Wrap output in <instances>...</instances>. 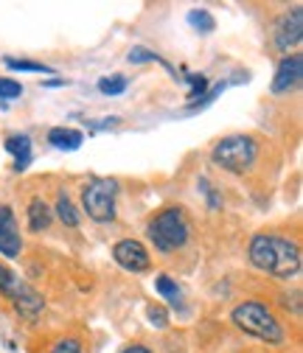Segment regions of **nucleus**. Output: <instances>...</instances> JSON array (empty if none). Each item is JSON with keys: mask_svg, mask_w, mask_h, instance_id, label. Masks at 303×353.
<instances>
[{"mask_svg": "<svg viewBox=\"0 0 303 353\" xmlns=\"http://www.w3.org/2000/svg\"><path fill=\"white\" fill-rule=\"evenodd\" d=\"M250 263L278 281H289L300 272V244L281 233H258L250 241Z\"/></svg>", "mask_w": 303, "mask_h": 353, "instance_id": "nucleus-1", "label": "nucleus"}, {"mask_svg": "<svg viewBox=\"0 0 303 353\" xmlns=\"http://www.w3.org/2000/svg\"><path fill=\"white\" fill-rule=\"evenodd\" d=\"M233 325L255 339L262 342H270V345H278L284 342V325L278 323V317L270 312V308L262 303V300H244L233 308L231 314Z\"/></svg>", "mask_w": 303, "mask_h": 353, "instance_id": "nucleus-2", "label": "nucleus"}, {"mask_svg": "<svg viewBox=\"0 0 303 353\" xmlns=\"http://www.w3.org/2000/svg\"><path fill=\"white\" fill-rule=\"evenodd\" d=\"M146 233H149L152 244L160 252H175L180 247H186V241L191 236V228H188V219L180 208H166L149 222Z\"/></svg>", "mask_w": 303, "mask_h": 353, "instance_id": "nucleus-3", "label": "nucleus"}, {"mask_svg": "<svg viewBox=\"0 0 303 353\" xmlns=\"http://www.w3.org/2000/svg\"><path fill=\"white\" fill-rule=\"evenodd\" d=\"M255 157H258V143L250 135H228V138H222L219 143H216L213 152H211V160L219 168L231 171V174L250 171Z\"/></svg>", "mask_w": 303, "mask_h": 353, "instance_id": "nucleus-4", "label": "nucleus"}, {"mask_svg": "<svg viewBox=\"0 0 303 353\" xmlns=\"http://www.w3.org/2000/svg\"><path fill=\"white\" fill-rule=\"evenodd\" d=\"M0 294H6L14 305V312L26 320H37L46 312V297H42L34 286H28L26 281H20L6 263H0Z\"/></svg>", "mask_w": 303, "mask_h": 353, "instance_id": "nucleus-5", "label": "nucleus"}, {"mask_svg": "<svg viewBox=\"0 0 303 353\" xmlns=\"http://www.w3.org/2000/svg\"><path fill=\"white\" fill-rule=\"evenodd\" d=\"M115 196H118V183L110 176H93L81 191V205L93 222L107 225L115 219Z\"/></svg>", "mask_w": 303, "mask_h": 353, "instance_id": "nucleus-6", "label": "nucleus"}, {"mask_svg": "<svg viewBox=\"0 0 303 353\" xmlns=\"http://www.w3.org/2000/svg\"><path fill=\"white\" fill-rule=\"evenodd\" d=\"M113 258H115V263H118L121 270L133 272V275H141V272H146V270L152 267L149 250H146L141 241H135V239L118 241V244L113 247Z\"/></svg>", "mask_w": 303, "mask_h": 353, "instance_id": "nucleus-7", "label": "nucleus"}, {"mask_svg": "<svg viewBox=\"0 0 303 353\" xmlns=\"http://www.w3.org/2000/svg\"><path fill=\"white\" fill-rule=\"evenodd\" d=\"M20 250H23V239H20L14 210L9 205H0V255L17 258Z\"/></svg>", "mask_w": 303, "mask_h": 353, "instance_id": "nucleus-8", "label": "nucleus"}, {"mask_svg": "<svg viewBox=\"0 0 303 353\" xmlns=\"http://www.w3.org/2000/svg\"><path fill=\"white\" fill-rule=\"evenodd\" d=\"M303 79V57L300 54H292V57H284L275 68V76H273V84L270 90L273 93H289L292 87H297Z\"/></svg>", "mask_w": 303, "mask_h": 353, "instance_id": "nucleus-9", "label": "nucleus"}, {"mask_svg": "<svg viewBox=\"0 0 303 353\" xmlns=\"http://www.w3.org/2000/svg\"><path fill=\"white\" fill-rule=\"evenodd\" d=\"M303 39V9H292L275 28V48L278 51H289Z\"/></svg>", "mask_w": 303, "mask_h": 353, "instance_id": "nucleus-10", "label": "nucleus"}, {"mask_svg": "<svg viewBox=\"0 0 303 353\" xmlns=\"http://www.w3.org/2000/svg\"><path fill=\"white\" fill-rule=\"evenodd\" d=\"M51 219H54V210L48 208V202L42 199V196H34V199L28 202V230H31V233L48 230Z\"/></svg>", "mask_w": 303, "mask_h": 353, "instance_id": "nucleus-11", "label": "nucleus"}, {"mask_svg": "<svg viewBox=\"0 0 303 353\" xmlns=\"http://www.w3.org/2000/svg\"><path fill=\"white\" fill-rule=\"evenodd\" d=\"M3 149L9 154H14V171H26L31 163V138L28 135H12L6 138Z\"/></svg>", "mask_w": 303, "mask_h": 353, "instance_id": "nucleus-12", "label": "nucleus"}, {"mask_svg": "<svg viewBox=\"0 0 303 353\" xmlns=\"http://www.w3.org/2000/svg\"><path fill=\"white\" fill-rule=\"evenodd\" d=\"M81 141H84V138H81V132H76V129L57 126V129L48 132V143L57 146V149H68V152H73V149L81 146Z\"/></svg>", "mask_w": 303, "mask_h": 353, "instance_id": "nucleus-13", "label": "nucleus"}, {"mask_svg": "<svg viewBox=\"0 0 303 353\" xmlns=\"http://www.w3.org/2000/svg\"><path fill=\"white\" fill-rule=\"evenodd\" d=\"M155 289H157V294H160V297H166L171 305H180L183 292H180L177 281H171L168 275H157V278H155Z\"/></svg>", "mask_w": 303, "mask_h": 353, "instance_id": "nucleus-14", "label": "nucleus"}, {"mask_svg": "<svg viewBox=\"0 0 303 353\" xmlns=\"http://www.w3.org/2000/svg\"><path fill=\"white\" fill-rule=\"evenodd\" d=\"M54 213L62 219V225H68V228H79V213H76V208H73V202H70L68 194H59Z\"/></svg>", "mask_w": 303, "mask_h": 353, "instance_id": "nucleus-15", "label": "nucleus"}, {"mask_svg": "<svg viewBox=\"0 0 303 353\" xmlns=\"http://www.w3.org/2000/svg\"><path fill=\"white\" fill-rule=\"evenodd\" d=\"M188 26H191L194 31H199V34H211V31L216 28V20L211 17L208 9H191V12H188Z\"/></svg>", "mask_w": 303, "mask_h": 353, "instance_id": "nucleus-16", "label": "nucleus"}, {"mask_svg": "<svg viewBox=\"0 0 303 353\" xmlns=\"http://www.w3.org/2000/svg\"><path fill=\"white\" fill-rule=\"evenodd\" d=\"M129 87V81L121 76V73H115V76H104V79H99V90L104 93V96H121L124 90Z\"/></svg>", "mask_w": 303, "mask_h": 353, "instance_id": "nucleus-17", "label": "nucleus"}, {"mask_svg": "<svg viewBox=\"0 0 303 353\" xmlns=\"http://www.w3.org/2000/svg\"><path fill=\"white\" fill-rule=\"evenodd\" d=\"M3 62H6L9 70H23V73H51L48 65H39V62H23V59H12V57H6Z\"/></svg>", "mask_w": 303, "mask_h": 353, "instance_id": "nucleus-18", "label": "nucleus"}, {"mask_svg": "<svg viewBox=\"0 0 303 353\" xmlns=\"http://www.w3.org/2000/svg\"><path fill=\"white\" fill-rule=\"evenodd\" d=\"M146 317H149V323H152L155 328H166V325H168V314H166L163 305H149V308H146Z\"/></svg>", "mask_w": 303, "mask_h": 353, "instance_id": "nucleus-19", "label": "nucleus"}, {"mask_svg": "<svg viewBox=\"0 0 303 353\" xmlns=\"http://www.w3.org/2000/svg\"><path fill=\"white\" fill-rule=\"evenodd\" d=\"M23 93V87L14 79H0V99H17Z\"/></svg>", "mask_w": 303, "mask_h": 353, "instance_id": "nucleus-20", "label": "nucleus"}, {"mask_svg": "<svg viewBox=\"0 0 303 353\" xmlns=\"http://www.w3.org/2000/svg\"><path fill=\"white\" fill-rule=\"evenodd\" d=\"M191 81V90H188V101H197V96H202L208 90V79L199 73V76H188Z\"/></svg>", "mask_w": 303, "mask_h": 353, "instance_id": "nucleus-21", "label": "nucleus"}, {"mask_svg": "<svg viewBox=\"0 0 303 353\" xmlns=\"http://www.w3.org/2000/svg\"><path fill=\"white\" fill-rule=\"evenodd\" d=\"M51 353H81V345L76 339H62L51 347Z\"/></svg>", "mask_w": 303, "mask_h": 353, "instance_id": "nucleus-22", "label": "nucleus"}, {"mask_svg": "<svg viewBox=\"0 0 303 353\" xmlns=\"http://www.w3.org/2000/svg\"><path fill=\"white\" fill-rule=\"evenodd\" d=\"M149 59H157V54H152L146 48H133L129 51V62H149Z\"/></svg>", "mask_w": 303, "mask_h": 353, "instance_id": "nucleus-23", "label": "nucleus"}, {"mask_svg": "<svg viewBox=\"0 0 303 353\" xmlns=\"http://www.w3.org/2000/svg\"><path fill=\"white\" fill-rule=\"evenodd\" d=\"M124 353H152L146 345H129V347H124Z\"/></svg>", "mask_w": 303, "mask_h": 353, "instance_id": "nucleus-24", "label": "nucleus"}, {"mask_svg": "<svg viewBox=\"0 0 303 353\" xmlns=\"http://www.w3.org/2000/svg\"><path fill=\"white\" fill-rule=\"evenodd\" d=\"M42 84H46V87H65L68 81L65 79H51V81H42Z\"/></svg>", "mask_w": 303, "mask_h": 353, "instance_id": "nucleus-25", "label": "nucleus"}]
</instances>
